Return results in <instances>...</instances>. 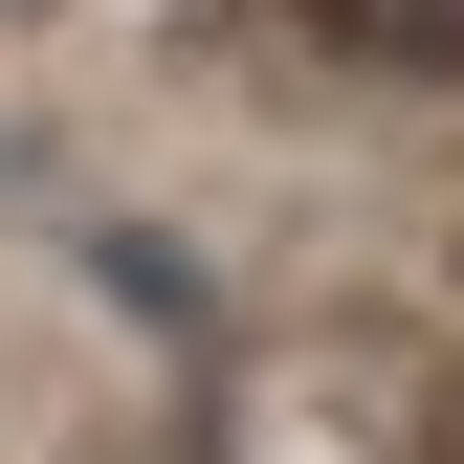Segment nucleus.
I'll return each instance as SVG.
<instances>
[{"label":"nucleus","instance_id":"nucleus-1","mask_svg":"<svg viewBox=\"0 0 464 464\" xmlns=\"http://www.w3.org/2000/svg\"><path fill=\"white\" fill-rule=\"evenodd\" d=\"M310 44H354V67L442 89V67H464V0H310Z\"/></svg>","mask_w":464,"mask_h":464}]
</instances>
